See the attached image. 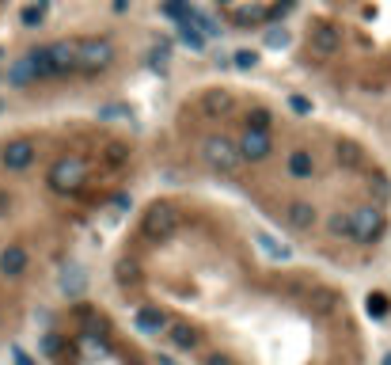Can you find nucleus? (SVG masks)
Instances as JSON below:
<instances>
[{
    "mask_svg": "<svg viewBox=\"0 0 391 365\" xmlns=\"http://www.w3.org/2000/svg\"><path fill=\"white\" fill-rule=\"evenodd\" d=\"M84 179H87V160L76 157V152L58 157V160L50 164V171H46L50 191H58V194H76L84 186Z\"/></svg>",
    "mask_w": 391,
    "mask_h": 365,
    "instance_id": "1",
    "label": "nucleus"
},
{
    "mask_svg": "<svg viewBox=\"0 0 391 365\" xmlns=\"http://www.w3.org/2000/svg\"><path fill=\"white\" fill-rule=\"evenodd\" d=\"M346 46V38H342V31L334 19L327 16H319V19H311V27H308V53L316 61H327V58H338Z\"/></svg>",
    "mask_w": 391,
    "mask_h": 365,
    "instance_id": "2",
    "label": "nucleus"
},
{
    "mask_svg": "<svg viewBox=\"0 0 391 365\" xmlns=\"http://www.w3.org/2000/svg\"><path fill=\"white\" fill-rule=\"evenodd\" d=\"M110 61H114V46H110L107 38H84V42H76V73L99 76V73L110 69Z\"/></svg>",
    "mask_w": 391,
    "mask_h": 365,
    "instance_id": "3",
    "label": "nucleus"
},
{
    "mask_svg": "<svg viewBox=\"0 0 391 365\" xmlns=\"http://www.w3.org/2000/svg\"><path fill=\"white\" fill-rule=\"evenodd\" d=\"M202 164H205V168H213V171H220V175H228V171L240 168V149L232 145L228 137L213 134V137L202 141Z\"/></svg>",
    "mask_w": 391,
    "mask_h": 365,
    "instance_id": "4",
    "label": "nucleus"
},
{
    "mask_svg": "<svg viewBox=\"0 0 391 365\" xmlns=\"http://www.w3.org/2000/svg\"><path fill=\"white\" fill-rule=\"evenodd\" d=\"M384 232V209L380 206H357L350 209V236L357 243H373Z\"/></svg>",
    "mask_w": 391,
    "mask_h": 365,
    "instance_id": "5",
    "label": "nucleus"
},
{
    "mask_svg": "<svg viewBox=\"0 0 391 365\" xmlns=\"http://www.w3.org/2000/svg\"><path fill=\"white\" fill-rule=\"evenodd\" d=\"M175 228H178V213L171 206L156 202V206L144 209V221H141V236L144 240H167Z\"/></svg>",
    "mask_w": 391,
    "mask_h": 365,
    "instance_id": "6",
    "label": "nucleus"
},
{
    "mask_svg": "<svg viewBox=\"0 0 391 365\" xmlns=\"http://www.w3.org/2000/svg\"><path fill=\"white\" fill-rule=\"evenodd\" d=\"M236 149H240V160H247V164H262L266 157H270V129H243L240 141H236Z\"/></svg>",
    "mask_w": 391,
    "mask_h": 365,
    "instance_id": "7",
    "label": "nucleus"
},
{
    "mask_svg": "<svg viewBox=\"0 0 391 365\" xmlns=\"http://www.w3.org/2000/svg\"><path fill=\"white\" fill-rule=\"evenodd\" d=\"M0 164L8 171H27L35 164V141H8L4 152H0Z\"/></svg>",
    "mask_w": 391,
    "mask_h": 365,
    "instance_id": "8",
    "label": "nucleus"
},
{
    "mask_svg": "<svg viewBox=\"0 0 391 365\" xmlns=\"http://www.w3.org/2000/svg\"><path fill=\"white\" fill-rule=\"evenodd\" d=\"M202 110L209 118H228L232 110H236V92H228V88H205L202 92Z\"/></svg>",
    "mask_w": 391,
    "mask_h": 365,
    "instance_id": "9",
    "label": "nucleus"
},
{
    "mask_svg": "<svg viewBox=\"0 0 391 365\" xmlns=\"http://www.w3.org/2000/svg\"><path fill=\"white\" fill-rule=\"evenodd\" d=\"M27 263H31V255H27L23 243H8V248L0 251V274H4V278H23Z\"/></svg>",
    "mask_w": 391,
    "mask_h": 365,
    "instance_id": "10",
    "label": "nucleus"
},
{
    "mask_svg": "<svg viewBox=\"0 0 391 365\" xmlns=\"http://www.w3.org/2000/svg\"><path fill=\"white\" fill-rule=\"evenodd\" d=\"M164 331L178 350H198V327L194 324H186V319H167Z\"/></svg>",
    "mask_w": 391,
    "mask_h": 365,
    "instance_id": "11",
    "label": "nucleus"
},
{
    "mask_svg": "<svg viewBox=\"0 0 391 365\" xmlns=\"http://www.w3.org/2000/svg\"><path fill=\"white\" fill-rule=\"evenodd\" d=\"M285 171L293 175V179H311V175H316V157H311L308 149H293L285 160Z\"/></svg>",
    "mask_w": 391,
    "mask_h": 365,
    "instance_id": "12",
    "label": "nucleus"
},
{
    "mask_svg": "<svg viewBox=\"0 0 391 365\" xmlns=\"http://www.w3.org/2000/svg\"><path fill=\"white\" fill-rule=\"evenodd\" d=\"M141 278H144V267H141L137 255H122L114 263V282L118 285H126V290H129V285H137Z\"/></svg>",
    "mask_w": 391,
    "mask_h": 365,
    "instance_id": "13",
    "label": "nucleus"
},
{
    "mask_svg": "<svg viewBox=\"0 0 391 365\" xmlns=\"http://www.w3.org/2000/svg\"><path fill=\"white\" fill-rule=\"evenodd\" d=\"M285 221H289V228L304 232V228L316 225V206L311 202H289L285 206Z\"/></svg>",
    "mask_w": 391,
    "mask_h": 365,
    "instance_id": "14",
    "label": "nucleus"
},
{
    "mask_svg": "<svg viewBox=\"0 0 391 365\" xmlns=\"http://www.w3.org/2000/svg\"><path fill=\"white\" fill-rule=\"evenodd\" d=\"M334 160H338V168H346V171L365 168V152H361V145H353V141H338V145H334Z\"/></svg>",
    "mask_w": 391,
    "mask_h": 365,
    "instance_id": "15",
    "label": "nucleus"
},
{
    "mask_svg": "<svg viewBox=\"0 0 391 365\" xmlns=\"http://www.w3.org/2000/svg\"><path fill=\"white\" fill-rule=\"evenodd\" d=\"M137 327H141V331H164V327H167V316L160 312V308L144 305L141 312H137Z\"/></svg>",
    "mask_w": 391,
    "mask_h": 365,
    "instance_id": "16",
    "label": "nucleus"
},
{
    "mask_svg": "<svg viewBox=\"0 0 391 365\" xmlns=\"http://www.w3.org/2000/svg\"><path fill=\"white\" fill-rule=\"evenodd\" d=\"M38 80V69H35V61L23 58V61H16V69H12V84L16 88H23V84H35Z\"/></svg>",
    "mask_w": 391,
    "mask_h": 365,
    "instance_id": "17",
    "label": "nucleus"
},
{
    "mask_svg": "<svg viewBox=\"0 0 391 365\" xmlns=\"http://www.w3.org/2000/svg\"><path fill=\"white\" fill-rule=\"evenodd\" d=\"M391 312V297H384V293H368V316L373 319H384Z\"/></svg>",
    "mask_w": 391,
    "mask_h": 365,
    "instance_id": "18",
    "label": "nucleus"
},
{
    "mask_svg": "<svg viewBox=\"0 0 391 365\" xmlns=\"http://www.w3.org/2000/svg\"><path fill=\"white\" fill-rule=\"evenodd\" d=\"M327 232L331 236H350V213H331L327 217Z\"/></svg>",
    "mask_w": 391,
    "mask_h": 365,
    "instance_id": "19",
    "label": "nucleus"
},
{
    "mask_svg": "<svg viewBox=\"0 0 391 365\" xmlns=\"http://www.w3.org/2000/svg\"><path fill=\"white\" fill-rule=\"evenodd\" d=\"M270 122H274V115H270L266 107H255L251 115H247V126H251V129H270Z\"/></svg>",
    "mask_w": 391,
    "mask_h": 365,
    "instance_id": "20",
    "label": "nucleus"
},
{
    "mask_svg": "<svg viewBox=\"0 0 391 365\" xmlns=\"http://www.w3.org/2000/svg\"><path fill=\"white\" fill-rule=\"evenodd\" d=\"M126 160H129V149L122 145V141H118V145H107V164H110V168H122Z\"/></svg>",
    "mask_w": 391,
    "mask_h": 365,
    "instance_id": "21",
    "label": "nucleus"
},
{
    "mask_svg": "<svg viewBox=\"0 0 391 365\" xmlns=\"http://www.w3.org/2000/svg\"><path fill=\"white\" fill-rule=\"evenodd\" d=\"M42 350H46V358H61V354H65V339L50 331V335L42 339Z\"/></svg>",
    "mask_w": 391,
    "mask_h": 365,
    "instance_id": "22",
    "label": "nucleus"
},
{
    "mask_svg": "<svg viewBox=\"0 0 391 365\" xmlns=\"http://www.w3.org/2000/svg\"><path fill=\"white\" fill-rule=\"evenodd\" d=\"M232 61H236V69L247 73V69H255V65H259V53H255V50H236V58H232Z\"/></svg>",
    "mask_w": 391,
    "mask_h": 365,
    "instance_id": "23",
    "label": "nucleus"
},
{
    "mask_svg": "<svg viewBox=\"0 0 391 365\" xmlns=\"http://www.w3.org/2000/svg\"><path fill=\"white\" fill-rule=\"evenodd\" d=\"M334 301V293H327V290H316V293H311V308H316V312H331V305Z\"/></svg>",
    "mask_w": 391,
    "mask_h": 365,
    "instance_id": "24",
    "label": "nucleus"
},
{
    "mask_svg": "<svg viewBox=\"0 0 391 365\" xmlns=\"http://www.w3.org/2000/svg\"><path fill=\"white\" fill-rule=\"evenodd\" d=\"M373 194H376V202H384V198H391V183L384 179V175H373Z\"/></svg>",
    "mask_w": 391,
    "mask_h": 365,
    "instance_id": "25",
    "label": "nucleus"
},
{
    "mask_svg": "<svg viewBox=\"0 0 391 365\" xmlns=\"http://www.w3.org/2000/svg\"><path fill=\"white\" fill-rule=\"evenodd\" d=\"M266 46H270V50H285L289 46V35H285L282 27H274L270 35H266Z\"/></svg>",
    "mask_w": 391,
    "mask_h": 365,
    "instance_id": "26",
    "label": "nucleus"
},
{
    "mask_svg": "<svg viewBox=\"0 0 391 365\" xmlns=\"http://www.w3.org/2000/svg\"><path fill=\"white\" fill-rule=\"evenodd\" d=\"M61 285H65L69 293H76V290H80V270L69 267V270H65V278H61Z\"/></svg>",
    "mask_w": 391,
    "mask_h": 365,
    "instance_id": "27",
    "label": "nucleus"
},
{
    "mask_svg": "<svg viewBox=\"0 0 391 365\" xmlns=\"http://www.w3.org/2000/svg\"><path fill=\"white\" fill-rule=\"evenodd\" d=\"M289 107H293V110H300V115H308V110H311V103H308L304 95H293V99H289Z\"/></svg>",
    "mask_w": 391,
    "mask_h": 365,
    "instance_id": "28",
    "label": "nucleus"
},
{
    "mask_svg": "<svg viewBox=\"0 0 391 365\" xmlns=\"http://www.w3.org/2000/svg\"><path fill=\"white\" fill-rule=\"evenodd\" d=\"M183 38H186V42H190V46H194V50H198V46H202V38H198V35H194V27H183Z\"/></svg>",
    "mask_w": 391,
    "mask_h": 365,
    "instance_id": "29",
    "label": "nucleus"
},
{
    "mask_svg": "<svg viewBox=\"0 0 391 365\" xmlns=\"http://www.w3.org/2000/svg\"><path fill=\"white\" fill-rule=\"evenodd\" d=\"M205 365H232L225 354H205Z\"/></svg>",
    "mask_w": 391,
    "mask_h": 365,
    "instance_id": "30",
    "label": "nucleus"
},
{
    "mask_svg": "<svg viewBox=\"0 0 391 365\" xmlns=\"http://www.w3.org/2000/svg\"><path fill=\"white\" fill-rule=\"evenodd\" d=\"M16 365H35V358H31L27 350H19V347H16Z\"/></svg>",
    "mask_w": 391,
    "mask_h": 365,
    "instance_id": "31",
    "label": "nucleus"
},
{
    "mask_svg": "<svg viewBox=\"0 0 391 365\" xmlns=\"http://www.w3.org/2000/svg\"><path fill=\"white\" fill-rule=\"evenodd\" d=\"M8 209H12V202H8V194L0 191V213H8Z\"/></svg>",
    "mask_w": 391,
    "mask_h": 365,
    "instance_id": "32",
    "label": "nucleus"
},
{
    "mask_svg": "<svg viewBox=\"0 0 391 365\" xmlns=\"http://www.w3.org/2000/svg\"><path fill=\"white\" fill-rule=\"evenodd\" d=\"M384 365H391V350H387V354H384Z\"/></svg>",
    "mask_w": 391,
    "mask_h": 365,
    "instance_id": "33",
    "label": "nucleus"
},
{
    "mask_svg": "<svg viewBox=\"0 0 391 365\" xmlns=\"http://www.w3.org/2000/svg\"><path fill=\"white\" fill-rule=\"evenodd\" d=\"M65 365H76V361H65Z\"/></svg>",
    "mask_w": 391,
    "mask_h": 365,
    "instance_id": "34",
    "label": "nucleus"
}]
</instances>
